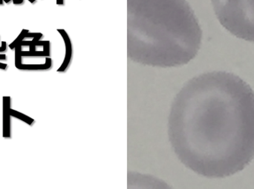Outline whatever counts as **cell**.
Wrapping results in <instances>:
<instances>
[{"instance_id":"9a60e30c","label":"cell","mask_w":254,"mask_h":189,"mask_svg":"<svg viewBox=\"0 0 254 189\" xmlns=\"http://www.w3.org/2000/svg\"><path fill=\"white\" fill-rule=\"evenodd\" d=\"M13 2L15 5H19L23 2V0H13Z\"/></svg>"},{"instance_id":"e0dca14e","label":"cell","mask_w":254,"mask_h":189,"mask_svg":"<svg viewBox=\"0 0 254 189\" xmlns=\"http://www.w3.org/2000/svg\"><path fill=\"white\" fill-rule=\"evenodd\" d=\"M36 46L34 45V44H31V46H30V51H36Z\"/></svg>"},{"instance_id":"52a82bcc","label":"cell","mask_w":254,"mask_h":189,"mask_svg":"<svg viewBox=\"0 0 254 189\" xmlns=\"http://www.w3.org/2000/svg\"><path fill=\"white\" fill-rule=\"evenodd\" d=\"M10 113H11V115L12 117H16V118L19 119V120H22V121L28 124V125L31 126L33 124V123L34 122V120L33 118H31L29 116L24 115V114L21 113V112H18V111L14 110V109H11L10 110Z\"/></svg>"},{"instance_id":"9c48e42d","label":"cell","mask_w":254,"mask_h":189,"mask_svg":"<svg viewBox=\"0 0 254 189\" xmlns=\"http://www.w3.org/2000/svg\"><path fill=\"white\" fill-rule=\"evenodd\" d=\"M28 32H29V31H28V30H22V32L20 33V34L19 35V36H18V37L16 38V39H15V40L13 41V42L11 43V44H10L9 47L11 48V50L14 49V48L16 47V46L18 45V44H20L22 41H23V39L25 37L26 34H27Z\"/></svg>"},{"instance_id":"8fae6325","label":"cell","mask_w":254,"mask_h":189,"mask_svg":"<svg viewBox=\"0 0 254 189\" xmlns=\"http://www.w3.org/2000/svg\"><path fill=\"white\" fill-rule=\"evenodd\" d=\"M49 47H50V43L49 41H46L44 45H43V51L46 52V53L50 55V51H49Z\"/></svg>"},{"instance_id":"4fadbf2b","label":"cell","mask_w":254,"mask_h":189,"mask_svg":"<svg viewBox=\"0 0 254 189\" xmlns=\"http://www.w3.org/2000/svg\"><path fill=\"white\" fill-rule=\"evenodd\" d=\"M6 50V42L5 41H2V47H0V53L5 52Z\"/></svg>"},{"instance_id":"277c9868","label":"cell","mask_w":254,"mask_h":189,"mask_svg":"<svg viewBox=\"0 0 254 189\" xmlns=\"http://www.w3.org/2000/svg\"><path fill=\"white\" fill-rule=\"evenodd\" d=\"M2 109V136L5 138L11 137V98L3 97Z\"/></svg>"},{"instance_id":"3957f363","label":"cell","mask_w":254,"mask_h":189,"mask_svg":"<svg viewBox=\"0 0 254 189\" xmlns=\"http://www.w3.org/2000/svg\"><path fill=\"white\" fill-rule=\"evenodd\" d=\"M127 187L128 189H172L161 179L137 171H129Z\"/></svg>"},{"instance_id":"30bf717a","label":"cell","mask_w":254,"mask_h":189,"mask_svg":"<svg viewBox=\"0 0 254 189\" xmlns=\"http://www.w3.org/2000/svg\"><path fill=\"white\" fill-rule=\"evenodd\" d=\"M22 56H30V57H33V56H49V55L46 53L44 51H22Z\"/></svg>"},{"instance_id":"ffe728a7","label":"cell","mask_w":254,"mask_h":189,"mask_svg":"<svg viewBox=\"0 0 254 189\" xmlns=\"http://www.w3.org/2000/svg\"><path fill=\"white\" fill-rule=\"evenodd\" d=\"M10 1H11V0H4V2H5V3H8V2H9Z\"/></svg>"},{"instance_id":"5b68a950","label":"cell","mask_w":254,"mask_h":189,"mask_svg":"<svg viewBox=\"0 0 254 189\" xmlns=\"http://www.w3.org/2000/svg\"><path fill=\"white\" fill-rule=\"evenodd\" d=\"M58 32L61 34L65 44H66V56H65V59L63 64L61 67L58 69V72H63L66 70V68L69 66V63L71 61V55H72V50H71V44L70 39H69V36H68L67 33L62 29H58Z\"/></svg>"},{"instance_id":"6da1fadb","label":"cell","mask_w":254,"mask_h":189,"mask_svg":"<svg viewBox=\"0 0 254 189\" xmlns=\"http://www.w3.org/2000/svg\"><path fill=\"white\" fill-rule=\"evenodd\" d=\"M168 137L178 159L198 175L240 171L254 158V91L232 72L198 78L171 111Z\"/></svg>"},{"instance_id":"d6986e66","label":"cell","mask_w":254,"mask_h":189,"mask_svg":"<svg viewBox=\"0 0 254 189\" xmlns=\"http://www.w3.org/2000/svg\"><path fill=\"white\" fill-rule=\"evenodd\" d=\"M28 1H29L30 2H31V3H34V2L36 1V0H28Z\"/></svg>"},{"instance_id":"ac0fdd59","label":"cell","mask_w":254,"mask_h":189,"mask_svg":"<svg viewBox=\"0 0 254 189\" xmlns=\"http://www.w3.org/2000/svg\"><path fill=\"white\" fill-rule=\"evenodd\" d=\"M6 56L4 54H0V60H5Z\"/></svg>"},{"instance_id":"ba28073f","label":"cell","mask_w":254,"mask_h":189,"mask_svg":"<svg viewBox=\"0 0 254 189\" xmlns=\"http://www.w3.org/2000/svg\"><path fill=\"white\" fill-rule=\"evenodd\" d=\"M15 49V66L17 69H19L22 65V46L21 44H18Z\"/></svg>"},{"instance_id":"8992f818","label":"cell","mask_w":254,"mask_h":189,"mask_svg":"<svg viewBox=\"0 0 254 189\" xmlns=\"http://www.w3.org/2000/svg\"><path fill=\"white\" fill-rule=\"evenodd\" d=\"M51 66V59H46L44 64H22L19 69L23 70H41V69H48Z\"/></svg>"},{"instance_id":"7a4b0ae2","label":"cell","mask_w":254,"mask_h":189,"mask_svg":"<svg viewBox=\"0 0 254 189\" xmlns=\"http://www.w3.org/2000/svg\"><path fill=\"white\" fill-rule=\"evenodd\" d=\"M222 27L239 39L254 42V0H212Z\"/></svg>"},{"instance_id":"2e32d148","label":"cell","mask_w":254,"mask_h":189,"mask_svg":"<svg viewBox=\"0 0 254 189\" xmlns=\"http://www.w3.org/2000/svg\"><path fill=\"white\" fill-rule=\"evenodd\" d=\"M7 68V64H3V63H0V69H5Z\"/></svg>"},{"instance_id":"44dd1931","label":"cell","mask_w":254,"mask_h":189,"mask_svg":"<svg viewBox=\"0 0 254 189\" xmlns=\"http://www.w3.org/2000/svg\"><path fill=\"white\" fill-rule=\"evenodd\" d=\"M3 2H4V0H0V5H2Z\"/></svg>"},{"instance_id":"5bb4252c","label":"cell","mask_w":254,"mask_h":189,"mask_svg":"<svg viewBox=\"0 0 254 189\" xmlns=\"http://www.w3.org/2000/svg\"><path fill=\"white\" fill-rule=\"evenodd\" d=\"M38 34H39V33H29V32H28V34H26L25 37H27V38H29V37L34 38V37H36V36H37Z\"/></svg>"},{"instance_id":"7c38bea8","label":"cell","mask_w":254,"mask_h":189,"mask_svg":"<svg viewBox=\"0 0 254 189\" xmlns=\"http://www.w3.org/2000/svg\"><path fill=\"white\" fill-rule=\"evenodd\" d=\"M20 44L22 47V46H29L30 47L32 44V42H31V41H22L20 43Z\"/></svg>"}]
</instances>
